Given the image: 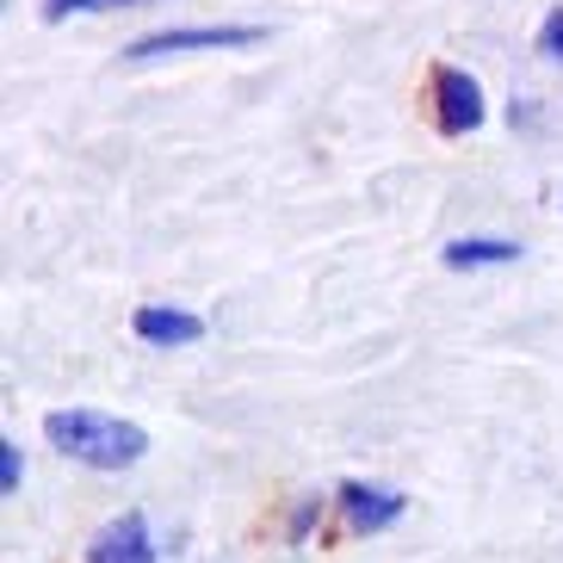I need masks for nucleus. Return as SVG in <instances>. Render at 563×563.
<instances>
[{
    "mask_svg": "<svg viewBox=\"0 0 563 563\" xmlns=\"http://www.w3.org/2000/svg\"><path fill=\"white\" fill-rule=\"evenodd\" d=\"M44 440L63 459L87 464V471H131L150 452V433L106 409H51L44 415Z\"/></svg>",
    "mask_w": 563,
    "mask_h": 563,
    "instance_id": "nucleus-1",
    "label": "nucleus"
},
{
    "mask_svg": "<svg viewBox=\"0 0 563 563\" xmlns=\"http://www.w3.org/2000/svg\"><path fill=\"white\" fill-rule=\"evenodd\" d=\"M261 37L266 25H167V32L136 37L124 63H162V56H186V51H249Z\"/></svg>",
    "mask_w": 563,
    "mask_h": 563,
    "instance_id": "nucleus-2",
    "label": "nucleus"
},
{
    "mask_svg": "<svg viewBox=\"0 0 563 563\" xmlns=\"http://www.w3.org/2000/svg\"><path fill=\"white\" fill-rule=\"evenodd\" d=\"M433 112H440V131L446 136H471L483 124V87H477V75H464V68H452V63H440L433 68Z\"/></svg>",
    "mask_w": 563,
    "mask_h": 563,
    "instance_id": "nucleus-3",
    "label": "nucleus"
},
{
    "mask_svg": "<svg viewBox=\"0 0 563 563\" xmlns=\"http://www.w3.org/2000/svg\"><path fill=\"white\" fill-rule=\"evenodd\" d=\"M341 514H347V527L353 532H384V527H397L402 508H409V496H397V489H384V483H341Z\"/></svg>",
    "mask_w": 563,
    "mask_h": 563,
    "instance_id": "nucleus-4",
    "label": "nucleus"
},
{
    "mask_svg": "<svg viewBox=\"0 0 563 563\" xmlns=\"http://www.w3.org/2000/svg\"><path fill=\"white\" fill-rule=\"evenodd\" d=\"M87 563H155V539H150V520L143 514H118L93 532L87 545Z\"/></svg>",
    "mask_w": 563,
    "mask_h": 563,
    "instance_id": "nucleus-5",
    "label": "nucleus"
},
{
    "mask_svg": "<svg viewBox=\"0 0 563 563\" xmlns=\"http://www.w3.org/2000/svg\"><path fill=\"white\" fill-rule=\"evenodd\" d=\"M136 341H150V347H192L205 334V322L192 310H174V303H143V310L131 316Z\"/></svg>",
    "mask_w": 563,
    "mask_h": 563,
    "instance_id": "nucleus-6",
    "label": "nucleus"
},
{
    "mask_svg": "<svg viewBox=\"0 0 563 563\" xmlns=\"http://www.w3.org/2000/svg\"><path fill=\"white\" fill-rule=\"evenodd\" d=\"M440 261H446L452 273L508 266V261H520V242H508V235H459V242H446V249H440Z\"/></svg>",
    "mask_w": 563,
    "mask_h": 563,
    "instance_id": "nucleus-7",
    "label": "nucleus"
},
{
    "mask_svg": "<svg viewBox=\"0 0 563 563\" xmlns=\"http://www.w3.org/2000/svg\"><path fill=\"white\" fill-rule=\"evenodd\" d=\"M106 7H143V0H44V19H68V13H106Z\"/></svg>",
    "mask_w": 563,
    "mask_h": 563,
    "instance_id": "nucleus-8",
    "label": "nucleus"
},
{
    "mask_svg": "<svg viewBox=\"0 0 563 563\" xmlns=\"http://www.w3.org/2000/svg\"><path fill=\"white\" fill-rule=\"evenodd\" d=\"M19 477H25V459L13 440H0V496H19Z\"/></svg>",
    "mask_w": 563,
    "mask_h": 563,
    "instance_id": "nucleus-9",
    "label": "nucleus"
},
{
    "mask_svg": "<svg viewBox=\"0 0 563 563\" xmlns=\"http://www.w3.org/2000/svg\"><path fill=\"white\" fill-rule=\"evenodd\" d=\"M316 520H322V496H298V508H291V520H285V527H291V539H310Z\"/></svg>",
    "mask_w": 563,
    "mask_h": 563,
    "instance_id": "nucleus-10",
    "label": "nucleus"
},
{
    "mask_svg": "<svg viewBox=\"0 0 563 563\" xmlns=\"http://www.w3.org/2000/svg\"><path fill=\"white\" fill-rule=\"evenodd\" d=\"M539 51H545L551 63H563V7L545 13V25H539Z\"/></svg>",
    "mask_w": 563,
    "mask_h": 563,
    "instance_id": "nucleus-11",
    "label": "nucleus"
}]
</instances>
